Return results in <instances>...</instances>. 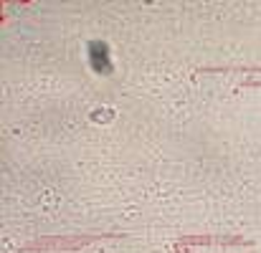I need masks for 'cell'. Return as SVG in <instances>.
I'll use <instances>...</instances> for the list:
<instances>
[{
    "instance_id": "cell-1",
    "label": "cell",
    "mask_w": 261,
    "mask_h": 253,
    "mask_svg": "<svg viewBox=\"0 0 261 253\" xmlns=\"http://www.w3.org/2000/svg\"><path fill=\"white\" fill-rule=\"evenodd\" d=\"M89 64H91L94 71H99V74L112 71V61H109V48H107V43H101V41H91V43H89Z\"/></svg>"
}]
</instances>
